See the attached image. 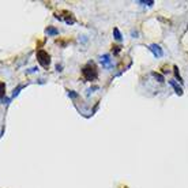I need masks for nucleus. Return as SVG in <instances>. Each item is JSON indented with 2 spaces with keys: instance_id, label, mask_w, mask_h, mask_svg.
I'll return each mask as SVG.
<instances>
[{
  "instance_id": "obj_1",
  "label": "nucleus",
  "mask_w": 188,
  "mask_h": 188,
  "mask_svg": "<svg viewBox=\"0 0 188 188\" xmlns=\"http://www.w3.org/2000/svg\"><path fill=\"white\" fill-rule=\"evenodd\" d=\"M82 75H83V78L86 81H89V82L94 81L97 78V70L94 67V64L89 63L87 66H85V67L82 68Z\"/></svg>"
},
{
  "instance_id": "obj_2",
  "label": "nucleus",
  "mask_w": 188,
  "mask_h": 188,
  "mask_svg": "<svg viewBox=\"0 0 188 188\" xmlns=\"http://www.w3.org/2000/svg\"><path fill=\"white\" fill-rule=\"evenodd\" d=\"M37 60H38V63L44 68H46V67H49V64H50V56L46 50L40 49V50H37Z\"/></svg>"
},
{
  "instance_id": "obj_3",
  "label": "nucleus",
  "mask_w": 188,
  "mask_h": 188,
  "mask_svg": "<svg viewBox=\"0 0 188 188\" xmlns=\"http://www.w3.org/2000/svg\"><path fill=\"white\" fill-rule=\"evenodd\" d=\"M149 49L153 52V55L156 57H161L164 55V52H162V48H161L160 45H157V44H151V45L149 46Z\"/></svg>"
},
{
  "instance_id": "obj_4",
  "label": "nucleus",
  "mask_w": 188,
  "mask_h": 188,
  "mask_svg": "<svg viewBox=\"0 0 188 188\" xmlns=\"http://www.w3.org/2000/svg\"><path fill=\"white\" fill-rule=\"evenodd\" d=\"M99 61H101V64H102L104 67H112V59H110L109 55H102V56L99 57Z\"/></svg>"
},
{
  "instance_id": "obj_5",
  "label": "nucleus",
  "mask_w": 188,
  "mask_h": 188,
  "mask_svg": "<svg viewBox=\"0 0 188 188\" xmlns=\"http://www.w3.org/2000/svg\"><path fill=\"white\" fill-rule=\"evenodd\" d=\"M169 85L174 89L176 94H179V96H183V89H181V87L177 85V83H176V82H174V81H169Z\"/></svg>"
},
{
  "instance_id": "obj_6",
  "label": "nucleus",
  "mask_w": 188,
  "mask_h": 188,
  "mask_svg": "<svg viewBox=\"0 0 188 188\" xmlns=\"http://www.w3.org/2000/svg\"><path fill=\"white\" fill-rule=\"evenodd\" d=\"M45 33L48 34V36H57V34H59V30H57L56 27H53V26H48V29L45 30Z\"/></svg>"
},
{
  "instance_id": "obj_7",
  "label": "nucleus",
  "mask_w": 188,
  "mask_h": 188,
  "mask_svg": "<svg viewBox=\"0 0 188 188\" xmlns=\"http://www.w3.org/2000/svg\"><path fill=\"white\" fill-rule=\"evenodd\" d=\"M113 36H115V40H116V41H121V40H123V36H121L120 30L117 27L113 29Z\"/></svg>"
},
{
  "instance_id": "obj_8",
  "label": "nucleus",
  "mask_w": 188,
  "mask_h": 188,
  "mask_svg": "<svg viewBox=\"0 0 188 188\" xmlns=\"http://www.w3.org/2000/svg\"><path fill=\"white\" fill-rule=\"evenodd\" d=\"M153 76H154V78H156L158 82H161V83H162V82L165 81V79H164V76H162V75H161V74H158V72H153Z\"/></svg>"
},
{
  "instance_id": "obj_9",
  "label": "nucleus",
  "mask_w": 188,
  "mask_h": 188,
  "mask_svg": "<svg viewBox=\"0 0 188 188\" xmlns=\"http://www.w3.org/2000/svg\"><path fill=\"white\" fill-rule=\"evenodd\" d=\"M173 70H174V76L179 79V82H183V79H181V76H180V72H179V68H177V66H174L173 67Z\"/></svg>"
},
{
  "instance_id": "obj_10",
  "label": "nucleus",
  "mask_w": 188,
  "mask_h": 188,
  "mask_svg": "<svg viewBox=\"0 0 188 188\" xmlns=\"http://www.w3.org/2000/svg\"><path fill=\"white\" fill-rule=\"evenodd\" d=\"M23 87H25V86H23V85H19L18 87H17V89L14 90V93H12V96H14V97H17V96H18V94H19V91H21V90L23 89Z\"/></svg>"
},
{
  "instance_id": "obj_11",
  "label": "nucleus",
  "mask_w": 188,
  "mask_h": 188,
  "mask_svg": "<svg viewBox=\"0 0 188 188\" xmlns=\"http://www.w3.org/2000/svg\"><path fill=\"white\" fill-rule=\"evenodd\" d=\"M68 97H71V98H76V97H78V93H75L74 90H70V91H68Z\"/></svg>"
},
{
  "instance_id": "obj_12",
  "label": "nucleus",
  "mask_w": 188,
  "mask_h": 188,
  "mask_svg": "<svg viewBox=\"0 0 188 188\" xmlns=\"http://www.w3.org/2000/svg\"><path fill=\"white\" fill-rule=\"evenodd\" d=\"M140 4H146V6H149V7H151L153 4H154V1L153 0H147V1H139Z\"/></svg>"
},
{
  "instance_id": "obj_13",
  "label": "nucleus",
  "mask_w": 188,
  "mask_h": 188,
  "mask_svg": "<svg viewBox=\"0 0 188 188\" xmlns=\"http://www.w3.org/2000/svg\"><path fill=\"white\" fill-rule=\"evenodd\" d=\"M115 48V53H119L120 52V46H113Z\"/></svg>"
}]
</instances>
